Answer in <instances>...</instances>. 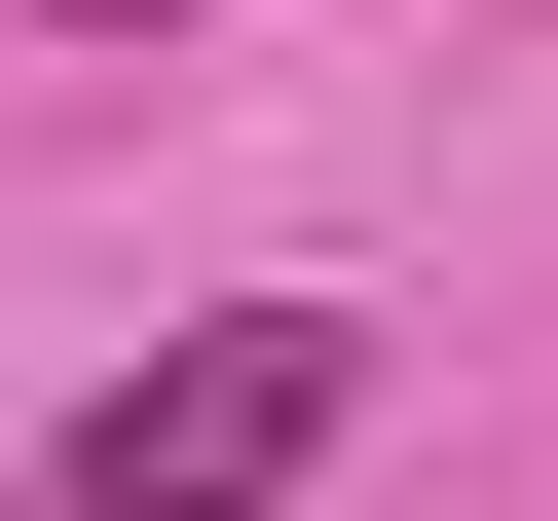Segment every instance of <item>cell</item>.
<instances>
[{
    "label": "cell",
    "mask_w": 558,
    "mask_h": 521,
    "mask_svg": "<svg viewBox=\"0 0 558 521\" xmlns=\"http://www.w3.org/2000/svg\"><path fill=\"white\" fill-rule=\"evenodd\" d=\"M336 410H373V336H336V299H223V336H149V373L38 447V521H299V484H336Z\"/></svg>",
    "instance_id": "1"
},
{
    "label": "cell",
    "mask_w": 558,
    "mask_h": 521,
    "mask_svg": "<svg viewBox=\"0 0 558 521\" xmlns=\"http://www.w3.org/2000/svg\"><path fill=\"white\" fill-rule=\"evenodd\" d=\"M75 38H186V0H75Z\"/></svg>",
    "instance_id": "2"
}]
</instances>
